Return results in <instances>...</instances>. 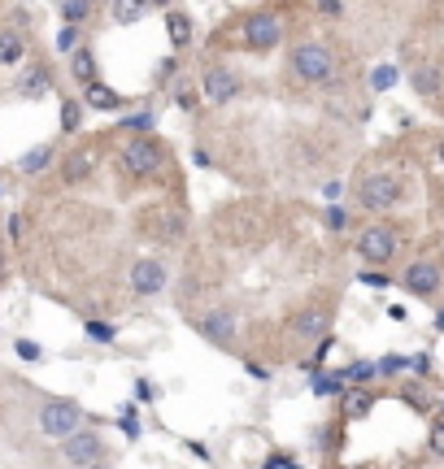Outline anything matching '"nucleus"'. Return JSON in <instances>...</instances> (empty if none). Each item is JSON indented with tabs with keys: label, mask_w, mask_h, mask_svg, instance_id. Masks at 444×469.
I'll use <instances>...</instances> for the list:
<instances>
[{
	"label": "nucleus",
	"mask_w": 444,
	"mask_h": 469,
	"mask_svg": "<svg viewBox=\"0 0 444 469\" xmlns=\"http://www.w3.org/2000/svg\"><path fill=\"white\" fill-rule=\"evenodd\" d=\"M83 426V408L74 400H44L39 408V431L48 439H66Z\"/></svg>",
	"instance_id": "nucleus-4"
},
{
	"label": "nucleus",
	"mask_w": 444,
	"mask_h": 469,
	"mask_svg": "<svg viewBox=\"0 0 444 469\" xmlns=\"http://www.w3.org/2000/svg\"><path fill=\"white\" fill-rule=\"evenodd\" d=\"M327 331H331V313H327V309H301V313L292 317V339H297V343L327 339Z\"/></svg>",
	"instance_id": "nucleus-11"
},
{
	"label": "nucleus",
	"mask_w": 444,
	"mask_h": 469,
	"mask_svg": "<svg viewBox=\"0 0 444 469\" xmlns=\"http://www.w3.org/2000/svg\"><path fill=\"white\" fill-rule=\"evenodd\" d=\"M166 287V266L162 261H153V257H144L131 266V292L136 296H157Z\"/></svg>",
	"instance_id": "nucleus-10"
},
{
	"label": "nucleus",
	"mask_w": 444,
	"mask_h": 469,
	"mask_svg": "<svg viewBox=\"0 0 444 469\" xmlns=\"http://www.w3.org/2000/svg\"><path fill=\"white\" fill-rule=\"evenodd\" d=\"M62 174H66V183H83V178L92 174V157H88V152H70Z\"/></svg>",
	"instance_id": "nucleus-21"
},
{
	"label": "nucleus",
	"mask_w": 444,
	"mask_h": 469,
	"mask_svg": "<svg viewBox=\"0 0 444 469\" xmlns=\"http://www.w3.org/2000/svg\"><path fill=\"white\" fill-rule=\"evenodd\" d=\"M397 231L392 226H371V231H362V239H357V252L371 261V266H388L392 257H397Z\"/></svg>",
	"instance_id": "nucleus-7"
},
{
	"label": "nucleus",
	"mask_w": 444,
	"mask_h": 469,
	"mask_svg": "<svg viewBox=\"0 0 444 469\" xmlns=\"http://www.w3.org/2000/svg\"><path fill=\"white\" fill-rule=\"evenodd\" d=\"M239 31H244V44H248V48L266 53V48H274V44L283 39V22H279L274 13H248Z\"/></svg>",
	"instance_id": "nucleus-6"
},
{
	"label": "nucleus",
	"mask_w": 444,
	"mask_h": 469,
	"mask_svg": "<svg viewBox=\"0 0 444 469\" xmlns=\"http://www.w3.org/2000/svg\"><path fill=\"white\" fill-rule=\"evenodd\" d=\"M197 331L218 348H231L236 343V317H231V309H209L205 317H197Z\"/></svg>",
	"instance_id": "nucleus-9"
},
{
	"label": "nucleus",
	"mask_w": 444,
	"mask_h": 469,
	"mask_svg": "<svg viewBox=\"0 0 444 469\" xmlns=\"http://www.w3.org/2000/svg\"><path fill=\"white\" fill-rule=\"evenodd\" d=\"M410 83H414V92H418V96H427V101H431V96H440V70H436V66H418L410 74Z\"/></svg>",
	"instance_id": "nucleus-17"
},
{
	"label": "nucleus",
	"mask_w": 444,
	"mask_h": 469,
	"mask_svg": "<svg viewBox=\"0 0 444 469\" xmlns=\"http://www.w3.org/2000/svg\"><path fill=\"white\" fill-rule=\"evenodd\" d=\"M440 161H444V148H440Z\"/></svg>",
	"instance_id": "nucleus-34"
},
{
	"label": "nucleus",
	"mask_w": 444,
	"mask_h": 469,
	"mask_svg": "<svg viewBox=\"0 0 444 469\" xmlns=\"http://www.w3.org/2000/svg\"><path fill=\"white\" fill-rule=\"evenodd\" d=\"M392 83H397V70L392 66H379L375 74H371V87H375V92H388Z\"/></svg>",
	"instance_id": "nucleus-23"
},
{
	"label": "nucleus",
	"mask_w": 444,
	"mask_h": 469,
	"mask_svg": "<svg viewBox=\"0 0 444 469\" xmlns=\"http://www.w3.org/2000/svg\"><path fill=\"white\" fill-rule=\"evenodd\" d=\"M18 357H22V361H39V343H31V339H18Z\"/></svg>",
	"instance_id": "nucleus-29"
},
{
	"label": "nucleus",
	"mask_w": 444,
	"mask_h": 469,
	"mask_svg": "<svg viewBox=\"0 0 444 469\" xmlns=\"http://www.w3.org/2000/svg\"><path fill=\"white\" fill-rule=\"evenodd\" d=\"M166 31H171V44H174V48H183V44L192 39V22H188V13L171 9V13H166Z\"/></svg>",
	"instance_id": "nucleus-20"
},
{
	"label": "nucleus",
	"mask_w": 444,
	"mask_h": 469,
	"mask_svg": "<svg viewBox=\"0 0 444 469\" xmlns=\"http://www.w3.org/2000/svg\"><path fill=\"white\" fill-rule=\"evenodd\" d=\"M292 74L301 83H327L336 74V53L327 44H318V39H306V44L292 48Z\"/></svg>",
	"instance_id": "nucleus-1"
},
{
	"label": "nucleus",
	"mask_w": 444,
	"mask_h": 469,
	"mask_svg": "<svg viewBox=\"0 0 444 469\" xmlns=\"http://www.w3.org/2000/svg\"><path fill=\"white\" fill-rule=\"evenodd\" d=\"M27 57V44L18 31H0V66H22Z\"/></svg>",
	"instance_id": "nucleus-16"
},
{
	"label": "nucleus",
	"mask_w": 444,
	"mask_h": 469,
	"mask_svg": "<svg viewBox=\"0 0 444 469\" xmlns=\"http://www.w3.org/2000/svg\"><path fill=\"white\" fill-rule=\"evenodd\" d=\"M406 287H410L414 296H436V292H440V266L414 261V266L406 269Z\"/></svg>",
	"instance_id": "nucleus-12"
},
{
	"label": "nucleus",
	"mask_w": 444,
	"mask_h": 469,
	"mask_svg": "<svg viewBox=\"0 0 444 469\" xmlns=\"http://www.w3.org/2000/svg\"><path fill=\"white\" fill-rule=\"evenodd\" d=\"M327 226H331V231H344V226H348V213L331 204V209H327Z\"/></svg>",
	"instance_id": "nucleus-28"
},
{
	"label": "nucleus",
	"mask_w": 444,
	"mask_h": 469,
	"mask_svg": "<svg viewBox=\"0 0 444 469\" xmlns=\"http://www.w3.org/2000/svg\"><path fill=\"white\" fill-rule=\"evenodd\" d=\"M83 101L92 104V109H105V113L122 109V96H118L113 87H105V83H88V96H83Z\"/></svg>",
	"instance_id": "nucleus-18"
},
{
	"label": "nucleus",
	"mask_w": 444,
	"mask_h": 469,
	"mask_svg": "<svg viewBox=\"0 0 444 469\" xmlns=\"http://www.w3.org/2000/svg\"><path fill=\"white\" fill-rule=\"evenodd\" d=\"M397 201H401V178L392 169H375V174H366L357 183V204L366 213H383V209H392Z\"/></svg>",
	"instance_id": "nucleus-2"
},
{
	"label": "nucleus",
	"mask_w": 444,
	"mask_h": 469,
	"mask_svg": "<svg viewBox=\"0 0 444 469\" xmlns=\"http://www.w3.org/2000/svg\"><path fill=\"white\" fill-rule=\"evenodd\" d=\"M431 452H436V457H444V422L436 426V435H431Z\"/></svg>",
	"instance_id": "nucleus-32"
},
{
	"label": "nucleus",
	"mask_w": 444,
	"mask_h": 469,
	"mask_svg": "<svg viewBox=\"0 0 444 469\" xmlns=\"http://www.w3.org/2000/svg\"><path fill=\"white\" fill-rule=\"evenodd\" d=\"M122 169L136 174V178H157V174L166 169V152H162L153 139L136 135V139L122 144Z\"/></svg>",
	"instance_id": "nucleus-3"
},
{
	"label": "nucleus",
	"mask_w": 444,
	"mask_h": 469,
	"mask_svg": "<svg viewBox=\"0 0 444 469\" xmlns=\"http://www.w3.org/2000/svg\"><path fill=\"white\" fill-rule=\"evenodd\" d=\"M62 127H66V131H79V101L62 104Z\"/></svg>",
	"instance_id": "nucleus-26"
},
{
	"label": "nucleus",
	"mask_w": 444,
	"mask_h": 469,
	"mask_svg": "<svg viewBox=\"0 0 444 469\" xmlns=\"http://www.w3.org/2000/svg\"><path fill=\"white\" fill-rule=\"evenodd\" d=\"M88 9H92L88 0H66V4H62V13H66V22H83V18H88Z\"/></svg>",
	"instance_id": "nucleus-24"
},
{
	"label": "nucleus",
	"mask_w": 444,
	"mask_h": 469,
	"mask_svg": "<svg viewBox=\"0 0 444 469\" xmlns=\"http://www.w3.org/2000/svg\"><path fill=\"white\" fill-rule=\"evenodd\" d=\"M57 48H62V53H74V48H79V27H74V22H66V27H62V35H57Z\"/></svg>",
	"instance_id": "nucleus-25"
},
{
	"label": "nucleus",
	"mask_w": 444,
	"mask_h": 469,
	"mask_svg": "<svg viewBox=\"0 0 444 469\" xmlns=\"http://www.w3.org/2000/svg\"><path fill=\"white\" fill-rule=\"evenodd\" d=\"M148 4H171V0H148Z\"/></svg>",
	"instance_id": "nucleus-33"
},
{
	"label": "nucleus",
	"mask_w": 444,
	"mask_h": 469,
	"mask_svg": "<svg viewBox=\"0 0 444 469\" xmlns=\"http://www.w3.org/2000/svg\"><path fill=\"white\" fill-rule=\"evenodd\" d=\"M371 374H375V366H353V369H348V378H353V383H366Z\"/></svg>",
	"instance_id": "nucleus-31"
},
{
	"label": "nucleus",
	"mask_w": 444,
	"mask_h": 469,
	"mask_svg": "<svg viewBox=\"0 0 444 469\" xmlns=\"http://www.w3.org/2000/svg\"><path fill=\"white\" fill-rule=\"evenodd\" d=\"M70 74L88 87V83H96V57H92V48H74L70 53Z\"/></svg>",
	"instance_id": "nucleus-15"
},
{
	"label": "nucleus",
	"mask_w": 444,
	"mask_h": 469,
	"mask_svg": "<svg viewBox=\"0 0 444 469\" xmlns=\"http://www.w3.org/2000/svg\"><path fill=\"white\" fill-rule=\"evenodd\" d=\"M53 144H39V148H31V152H22L18 157V174H27V178H35V174H44V169L53 166Z\"/></svg>",
	"instance_id": "nucleus-14"
},
{
	"label": "nucleus",
	"mask_w": 444,
	"mask_h": 469,
	"mask_svg": "<svg viewBox=\"0 0 444 469\" xmlns=\"http://www.w3.org/2000/svg\"><path fill=\"white\" fill-rule=\"evenodd\" d=\"M53 87V74H48V66H31L18 83H13V92L22 96V101H35V96H44Z\"/></svg>",
	"instance_id": "nucleus-13"
},
{
	"label": "nucleus",
	"mask_w": 444,
	"mask_h": 469,
	"mask_svg": "<svg viewBox=\"0 0 444 469\" xmlns=\"http://www.w3.org/2000/svg\"><path fill=\"white\" fill-rule=\"evenodd\" d=\"M366 408H371V396H366V391H348V396H344V413L366 417Z\"/></svg>",
	"instance_id": "nucleus-22"
},
{
	"label": "nucleus",
	"mask_w": 444,
	"mask_h": 469,
	"mask_svg": "<svg viewBox=\"0 0 444 469\" xmlns=\"http://www.w3.org/2000/svg\"><path fill=\"white\" fill-rule=\"evenodd\" d=\"M88 335L101 339V343H109V339L118 335V331H113V326H105V322H88Z\"/></svg>",
	"instance_id": "nucleus-27"
},
{
	"label": "nucleus",
	"mask_w": 444,
	"mask_h": 469,
	"mask_svg": "<svg viewBox=\"0 0 444 469\" xmlns=\"http://www.w3.org/2000/svg\"><path fill=\"white\" fill-rule=\"evenodd\" d=\"M201 92H205L209 104H227L239 96V74L227 66H214L205 70V78H201Z\"/></svg>",
	"instance_id": "nucleus-8"
},
{
	"label": "nucleus",
	"mask_w": 444,
	"mask_h": 469,
	"mask_svg": "<svg viewBox=\"0 0 444 469\" xmlns=\"http://www.w3.org/2000/svg\"><path fill=\"white\" fill-rule=\"evenodd\" d=\"M144 13H148V0H113V22L122 27H136Z\"/></svg>",
	"instance_id": "nucleus-19"
},
{
	"label": "nucleus",
	"mask_w": 444,
	"mask_h": 469,
	"mask_svg": "<svg viewBox=\"0 0 444 469\" xmlns=\"http://www.w3.org/2000/svg\"><path fill=\"white\" fill-rule=\"evenodd\" d=\"M62 457H66L70 465H101L105 461V443L96 431H74V435L62 439Z\"/></svg>",
	"instance_id": "nucleus-5"
},
{
	"label": "nucleus",
	"mask_w": 444,
	"mask_h": 469,
	"mask_svg": "<svg viewBox=\"0 0 444 469\" xmlns=\"http://www.w3.org/2000/svg\"><path fill=\"white\" fill-rule=\"evenodd\" d=\"M122 431H127V435H139V417H136V408H122Z\"/></svg>",
	"instance_id": "nucleus-30"
}]
</instances>
